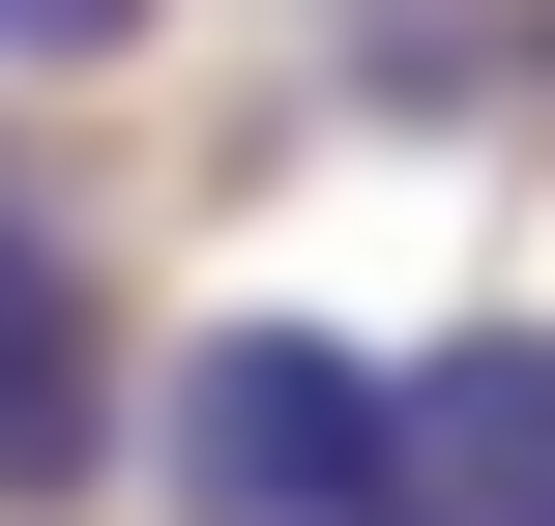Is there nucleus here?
Listing matches in <instances>:
<instances>
[{
  "mask_svg": "<svg viewBox=\"0 0 555 526\" xmlns=\"http://www.w3.org/2000/svg\"><path fill=\"white\" fill-rule=\"evenodd\" d=\"M117 469V293L59 205H0V498H88Z\"/></svg>",
  "mask_w": 555,
  "mask_h": 526,
  "instance_id": "nucleus-2",
  "label": "nucleus"
},
{
  "mask_svg": "<svg viewBox=\"0 0 555 526\" xmlns=\"http://www.w3.org/2000/svg\"><path fill=\"white\" fill-rule=\"evenodd\" d=\"M146 0H0V88H59V59H117Z\"/></svg>",
  "mask_w": 555,
  "mask_h": 526,
  "instance_id": "nucleus-4",
  "label": "nucleus"
},
{
  "mask_svg": "<svg viewBox=\"0 0 555 526\" xmlns=\"http://www.w3.org/2000/svg\"><path fill=\"white\" fill-rule=\"evenodd\" d=\"M410 469H439V526H555V322H498V351L410 381Z\"/></svg>",
  "mask_w": 555,
  "mask_h": 526,
  "instance_id": "nucleus-3",
  "label": "nucleus"
},
{
  "mask_svg": "<svg viewBox=\"0 0 555 526\" xmlns=\"http://www.w3.org/2000/svg\"><path fill=\"white\" fill-rule=\"evenodd\" d=\"M146 469H176V526H410L439 498V469H410V381L322 351V322H205V351L146 381Z\"/></svg>",
  "mask_w": 555,
  "mask_h": 526,
  "instance_id": "nucleus-1",
  "label": "nucleus"
}]
</instances>
